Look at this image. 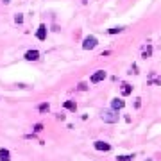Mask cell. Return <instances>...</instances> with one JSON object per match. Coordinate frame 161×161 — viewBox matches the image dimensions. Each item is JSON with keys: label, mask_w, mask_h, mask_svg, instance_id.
<instances>
[{"label": "cell", "mask_w": 161, "mask_h": 161, "mask_svg": "<svg viewBox=\"0 0 161 161\" xmlns=\"http://www.w3.org/2000/svg\"><path fill=\"white\" fill-rule=\"evenodd\" d=\"M100 118L106 123H117L118 122V111H113V109H102L100 111Z\"/></svg>", "instance_id": "cell-1"}, {"label": "cell", "mask_w": 161, "mask_h": 161, "mask_svg": "<svg viewBox=\"0 0 161 161\" xmlns=\"http://www.w3.org/2000/svg\"><path fill=\"white\" fill-rule=\"evenodd\" d=\"M97 45H99V40H97L95 36H91V34L82 40V48H84V50H93Z\"/></svg>", "instance_id": "cell-2"}, {"label": "cell", "mask_w": 161, "mask_h": 161, "mask_svg": "<svg viewBox=\"0 0 161 161\" xmlns=\"http://www.w3.org/2000/svg\"><path fill=\"white\" fill-rule=\"evenodd\" d=\"M106 75H107V74H106L104 70H97V72L90 77V82H91V84H97V82H100V80L106 79Z\"/></svg>", "instance_id": "cell-3"}, {"label": "cell", "mask_w": 161, "mask_h": 161, "mask_svg": "<svg viewBox=\"0 0 161 161\" xmlns=\"http://www.w3.org/2000/svg\"><path fill=\"white\" fill-rule=\"evenodd\" d=\"M93 147H95L97 150H102V152H109V150H111V145H109L107 141H102V140H97L93 143Z\"/></svg>", "instance_id": "cell-4"}, {"label": "cell", "mask_w": 161, "mask_h": 161, "mask_svg": "<svg viewBox=\"0 0 161 161\" xmlns=\"http://www.w3.org/2000/svg\"><path fill=\"white\" fill-rule=\"evenodd\" d=\"M36 38H38L40 41L47 40V25H45V23H41L40 27H38V31H36Z\"/></svg>", "instance_id": "cell-5"}, {"label": "cell", "mask_w": 161, "mask_h": 161, "mask_svg": "<svg viewBox=\"0 0 161 161\" xmlns=\"http://www.w3.org/2000/svg\"><path fill=\"white\" fill-rule=\"evenodd\" d=\"M123 107H125V102L122 100V99L117 97V99L111 100V109H113V111H120V109H123Z\"/></svg>", "instance_id": "cell-6"}, {"label": "cell", "mask_w": 161, "mask_h": 161, "mask_svg": "<svg viewBox=\"0 0 161 161\" xmlns=\"http://www.w3.org/2000/svg\"><path fill=\"white\" fill-rule=\"evenodd\" d=\"M40 52H38V50H27V52H25V59L27 61H38L40 59Z\"/></svg>", "instance_id": "cell-7"}, {"label": "cell", "mask_w": 161, "mask_h": 161, "mask_svg": "<svg viewBox=\"0 0 161 161\" xmlns=\"http://www.w3.org/2000/svg\"><path fill=\"white\" fill-rule=\"evenodd\" d=\"M120 93L123 95V97H127V95H131L133 93V86L131 84H122V88H120Z\"/></svg>", "instance_id": "cell-8"}, {"label": "cell", "mask_w": 161, "mask_h": 161, "mask_svg": "<svg viewBox=\"0 0 161 161\" xmlns=\"http://www.w3.org/2000/svg\"><path fill=\"white\" fill-rule=\"evenodd\" d=\"M0 161H11V154L7 149H0Z\"/></svg>", "instance_id": "cell-9"}, {"label": "cell", "mask_w": 161, "mask_h": 161, "mask_svg": "<svg viewBox=\"0 0 161 161\" xmlns=\"http://www.w3.org/2000/svg\"><path fill=\"white\" fill-rule=\"evenodd\" d=\"M63 106H64V107H66L68 111H74V113L77 111V104H75L74 100H66L64 104H63Z\"/></svg>", "instance_id": "cell-10"}, {"label": "cell", "mask_w": 161, "mask_h": 161, "mask_svg": "<svg viewBox=\"0 0 161 161\" xmlns=\"http://www.w3.org/2000/svg\"><path fill=\"white\" fill-rule=\"evenodd\" d=\"M38 111H40V113H43V115H45V113H48V111H50V104H48V102H43V104H40V106H38Z\"/></svg>", "instance_id": "cell-11"}, {"label": "cell", "mask_w": 161, "mask_h": 161, "mask_svg": "<svg viewBox=\"0 0 161 161\" xmlns=\"http://www.w3.org/2000/svg\"><path fill=\"white\" fill-rule=\"evenodd\" d=\"M123 29H125V27H111V29H107V34H118V32H122V31H123Z\"/></svg>", "instance_id": "cell-12"}, {"label": "cell", "mask_w": 161, "mask_h": 161, "mask_svg": "<svg viewBox=\"0 0 161 161\" xmlns=\"http://www.w3.org/2000/svg\"><path fill=\"white\" fill-rule=\"evenodd\" d=\"M133 158H134V154H123V156H118L117 161H133Z\"/></svg>", "instance_id": "cell-13"}, {"label": "cell", "mask_w": 161, "mask_h": 161, "mask_svg": "<svg viewBox=\"0 0 161 161\" xmlns=\"http://www.w3.org/2000/svg\"><path fill=\"white\" fill-rule=\"evenodd\" d=\"M150 54H152V47H150V45H149V47H147V48H145V50H143V58H145V59H147V58H150Z\"/></svg>", "instance_id": "cell-14"}, {"label": "cell", "mask_w": 161, "mask_h": 161, "mask_svg": "<svg viewBox=\"0 0 161 161\" xmlns=\"http://www.w3.org/2000/svg\"><path fill=\"white\" fill-rule=\"evenodd\" d=\"M32 131H34V133H41V131H43V125H41V123H36V125L32 127Z\"/></svg>", "instance_id": "cell-15"}, {"label": "cell", "mask_w": 161, "mask_h": 161, "mask_svg": "<svg viewBox=\"0 0 161 161\" xmlns=\"http://www.w3.org/2000/svg\"><path fill=\"white\" fill-rule=\"evenodd\" d=\"M15 21H16V23H23V16H21L20 13H18V15H15Z\"/></svg>", "instance_id": "cell-16"}, {"label": "cell", "mask_w": 161, "mask_h": 161, "mask_svg": "<svg viewBox=\"0 0 161 161\" xmlns=\"http://www.w3.org/2000/svg\"><path fill=\"white\" fill-rule=\"evenodd\" d=\"M77 90H79V91H84V90H88V84H86V82H80L79 86H77Z\"/></svg>", "instance_id": "cell-17"}, {"label": "cell", "mask_w": 161, "mask_h": 161, "mask_svg": "<svg viewBox=\"0 0 161 161\" xmlns=\"http://www.w3.org/2000/svg\"><path fill=\"white\" fill-rule=\"evenodd\" d=\"M4 4H9V0H4Z\"/></svg>", "instance_id": "cell-18"}]
</instances>
